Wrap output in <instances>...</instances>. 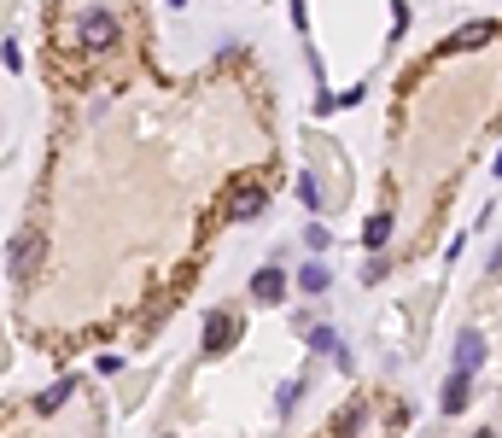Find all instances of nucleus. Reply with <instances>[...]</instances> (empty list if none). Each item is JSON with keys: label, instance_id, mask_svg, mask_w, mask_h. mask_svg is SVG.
<instances>
[{"label": "nucleus", "instance_id": "nucleus-3", "mask_svg": "<svg viewBox=\"0 0 502 438\" xmlns=\"http://www.w3.org/2000/svg\"><path fill=\"white\" fill-rule=\"evenodd\" d=\"M234 340H239V310H210V322H205V351L223 356V351H234Z\"/></svg>", "mask_w": 502, "mask_h": 438}, {"label": "nucleus", "instance_id": "nucleus-2", "mask_svg": "<svg viewBox=\"0 0 502 438\" xmlns=\"http://www.w3.org/2000/svg\"><path fill=\"white\" fill-rule=\"evenodd\" d=\"M263 205H269V193L257 182H234V193H228V205H223V216L228 223H251V216H263Z\"/></svg>", "mask_w": 502, "mask_h": 438}, {"label": "nucleus", "instance_id": "nucleus-11", "mask_svg": "<svg viewBox=\"0 0 502 438\" xmlns=\"http://www.w3.org/2000/svg\"><path fill=\"white\" fill-rule=\"evenodd\" d=\"M363 426V403H345V410L333 415V433H357Z\"/></svg>", "mask_w": 502, "mask_h": 438}, {"label": "nucleus", "instance_id": "nucleus-4", "mask_svg": "<svg viewBox=\"0 0 502 438\" xmlns=\"http://www.w3.org/2000/svg\"><path fill=\"white\" fill-rule=\"evenodd\" d=\"M251 293H257V304H280L286 298V275L280 269H257L251 275Z\"/></svg>", "mask_w": 502, "mask_h": 438}, {"label": "nucleus", "instance_id": "nucleus-1", "mask_svg": "<svg viewBox=\"0 0 502 438\" xmlns=\"http://www.w3.org/2000/svg\"><path fill=\"white\" fill-rule=\"evenodd\" d=\"M76 35H82L88 53H106V47H117V18L106 12V6H94V12H82V29H76Z\"/></svg>", "mask_w": 502, "mask_h": 438}, {"label": "nucleus", "instance_id": "nucleus-7", "mask_svg": "<svg viewBox=\"0 0 502 438\" xmlns=\"http://www.w3.org/2000/svg\"><path fill=\"white\" fill-rule=\"evenodd\" d=\"M467 392H474V386H467V368H456V374L444 380V415H461V410H467Z\"/></svg>", "mask_w": 502, "mask_h": 438}, {"label": "nucleus", "instance_id": "nucleus-5", "mask_svg": "<svg viewBox=\"0 0 502 438\" xmlns=\"http://www.w3.org/2000/svg\"><path fill=\"white\" fill-rule=\"evenodd\" d=\"M35 252H42V240H35V234H18V240L6 246V263H12V275H29V269H35Z\"/></svg>", "mask_w": 502, "mask_h": 438}, {"label": "nucleus", "instance_id": "nucleus-16", "mask_svg": "<svg viewBox=\"0 0 502 438\" xmlns=\"http://www.w3.org/2000/svg\"><path fill=\"white\" fill-rule=\"evenodd\" d=\"M474 438H490V433H474Z\"/></svg>", "mask_w": 502, "mask_h": 438}, {"label": "nucleus", "instance_id": "nucleus-6", "mask_svg": "<svg viewBox=\"0 0 502 438\" xmlns=\"http://www.w3.org/2000/svg\"><path fill=\"white\" fill-rule=\"evenodd\" d=\"M479 363H485V340H479L474 327H467V333L456 340V368H467V374H474Z\"/></svg>", "mask_w": 502, "mask_h": 438}, {"label": "nucleus", "instance_id": "nucleus-8", "mask_svg": "<svg viewBox=\"0 0 502 438\" xmlns=\"http://www.w3.org/2000/svg\"><path fill=\"white\" fill-rule=\"evenodd\" d=\"M490 29H497V24H485V18H474V24H461L456 29V35H450V53H461V47H479V42H490Z\"/></svg>", "mask_w": 502, "mask_h": 438}, {"label": "nucleus", "instance_id": "nucleus-12", "mask_svg": "<svg viewBox=\"0 0 502 438\" xmlns=\"http://www.w3.org/2000/svg\"><path fill=\"white\" fill-rule=\"evenodd\" d=\"M363 240H368V246H386V240H391V216H368Z\"/></svg>", "mask_w": 502, "mask_h": 438}, {"label": "nucleus", "instance_id": "nucleus-15", "mask_svg": "<svg viewBox=\"0 0 502 438\" xmlns=\"http://www.w3.org/2000/svg\"><path fill=\"white\" fill-rule=\"evenodd\" d=\"M169 6H187V0H169Z\"/></svg>", "mask_w": 502, "mask_h": 438}, {"label": "nucleus", "instance_id": "nucleus-10", "mask_svg": "<svg viewBox=\"0 0 502 438\" xmlns=\"http://www.w3.org/2000/svg\"><path fill=\"white\" fill-rule=\"evenodd\" d=\"M65 397H70V380H53V386L42 392V403H35V410H42V415H53L59 403H65Z\"/></svg>", "mask_w": 502, "mask_h": 438}, {"label": "nucleus", "instance_id": "nucleus-9", "mask_svg": "<svg viewBox=\"0 0 502 438\" xmlns=\"http://www.w3.org/2000/svg\"><path fill=\"white\" fill-rule=\"evenodd\" d=\"M327 281H333V275H327L321 263H304V269H298V293H327Z\"/></svg>", "mask_w": 502, "mask_h": 438}, {"label": "nucleus", "instance_id": "nucleus-13", "mask_svg": "<svg viewBox=\"0 0 502 438\" xmlns=\"http://www.w3.org/2000/svg\"><path fill=\"white\" fill-rule=\"evenodd\" d=\"M298 199H304V211H316L321 193H316V176H298Z\"/></svg>", "mask_w": 502, "mask_h": 438}, {"label": "nucleus", "instance_id": "nucleus-14", "mask_svg": "<svg viewBox=\"0 0 502 438\" xmlns=\"http://www.w3.org/2000/svg\"><path fill=\"white\" fill-rule=\"evenodd\" d=\"M310 345H316V351H339V340L327 333V327H316V333H310Z\"/></svg>", "mask_w": 502, "mask_h": 438}]
</instances>
